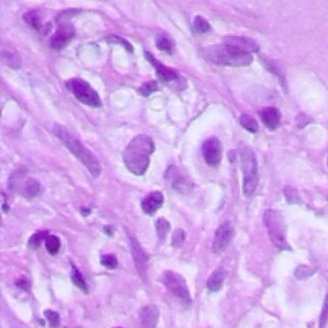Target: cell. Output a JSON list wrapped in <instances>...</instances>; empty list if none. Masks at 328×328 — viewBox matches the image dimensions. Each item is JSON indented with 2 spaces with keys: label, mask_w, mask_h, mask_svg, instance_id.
<instances>
[{
  "label": "cell",
  "mask_w": 328,
  "mask_h": 328,
  "mask_svg": "<svg viewBox=\"0 0 328 328\" xmlns=\"http://www.w3.org/2000/svg\"><path fill=\"white\" fill-rule=\"evenodd\" d=\"M154 150V141L148 135H139L132 139L123 152V162L126 168L135 176L145 174L150 164V157Z\"/></svg>",
  "instance_id": "obj_1"
},
{
  "label": "cell",
  "mask_w": 328,
  "mask_h": 328,
  "mask_svg": "<svg viewBox=\"0 0 328 328\" xmlns=\"http://www.w3.org/2000/svg\"><path fill=\"white\" fill-rule=\"evenodd\" d=\"M201 54L208 62L218 65H231V67H245L253 62V53L233 44H219L212 45L201 50Z\"/></svg>",
  "instance_id": "obj_2"
},
{
  "label": "cell",
  "mask_w": 328,
  "mask_h": 328,
  "mask_svg": "<svg viewBox=\"0 0 328 328\" xmlns=\"http://www.w3.org/2000/svg\"><path fill=\"white\" fill-rule=\"evenodd\" d=\"M54 132H55V135L59 139L62 140L65 148L68 149L69 152H71L81 163L84 164L94 177L100 176V173H102V167H100L99 161L96 159V157L93 154L91 150H89L77 137L73 136V135H72L71 132H68L64 127L55 126Z\"/></svg>",
  "instance_id": "obj_3"
},
{
  "label": "cell",
  "mask_w": 328,
  "mask_h": 328,
  "mask_svg": "<svg viewBox=\"0 0 328 328\" xmlns=\"http://www.w3.org/2000/svg\"><path fill=\"white\" fill-rule=\"evenodd\" d=\"M264 224L268 229L271 241L275 248L281 250H290L287 241H286V224L281 214L277 211L268 209L264 213Z\"/></svg>",
  "instance_id": "obj_4"
},
{
  "label": "cell",
  "mask_w": 328,
  "mask_h": 328,
  "mask_svg": "<svg viewBox=\"0 0 328 328\" xmlns=\"http://www.w3.org/2000/svg\"><path fill=\"white\" fill-rule=\"evenodd\" d=\"M241 168L244 173V191L245 196H251L258 186V162L254 152L250 148H242L240 153Z\"/></svg>",
  "instance_id": "obj_5"
},
{
  "label": "cell",
  "mask_w": 328,
  "mask_h": 328,
  "mask_svg": "<svg viewBox=\"0 0 328 328\" xmlns=\"http://www.w3.org/2000/svg\"><path fill=\"white\" fill-rule=\"evenodd\" d=\"M65 86L74 95V98L81 102L82 104H86L89 107L99 108L102 106L99 94L94 90L89 82H86L82 78H72V80L65 82Z\"/></svg>",
  "instance_id": "obj_6"
},
{
  "label": "cell",
  "mask_w": 328,
  "mask_h": 328,
  "mask_svg": "<svg viewBox=\"0 0 328 328\" xmlns=\"http://www.w3.org/2000/svg\"><path fill=\"white\" fill-rule=\"evenodd\" d=\"M163 282L168 291L177 297L178 300L182 301L185 305H190L191 304V295H190V290L187 287L185 278L178 273L173 272V271H165L163 273Z\"/></svg>",
  "instance_id": "obj_7"
},
{
  "label": "cell",
  "mask_w": 328,
  "mask_h": 328,
  "mask_svg": "<svg viewBox=\"0 0 328 328\" xmlns=\"http://www.w3.org/2000/svg\"><path fill=\"white\" fill-rule=\"evenodd\" d=\"M128 244H130L133 263L136 266L139 275L144 282H148V257H146V253L141 248V245L137 241L136 237H133L131 235L128 236Z\"/></svg>",
  "instance_id": "obj_8"
},
{
  "label": "cell",
  "mask_w": 328,
  "mask_h": 328,
  "mask_svg": "<svg viewBox=\"0 0 328 328\" xmlns=\"http://www.w3.org/2000/svg\"><path fill=\"white\" fill-rule=\"evenodd\" d=\"M233 233H235V229L229 222L222 223L218 227V229L214 233L213 244H212V251L214 254H220L228 248L229 242L232 241Z\"/></svg>",
  "instance_id": "obj_9"
},
{
  "label": "cell",
  "mask_w": 328,
  "mask_h": 328,
  "mask_svg": "<svg viewBox=\"0 0 328 328\" xmlns=\"http://www.w3.org/2000/svg\"><path fill=\"white\" fill-rule=\"evenodd\" d=\"M145 56L148 58V60L150 62V64H152L153 67L155 68L157 74H158V77L161 81H163V82H167V84H173V85H177V84L183 85V82H186V81L183 80V78L181 77L180 74L177 73L174 69L169 68V67H167V65L162 64L158 59L154 58V56H153L150 53L146 52Z\"/></svg>",
  "instance_id": "obj_10"
},
{
  "label": "cell",
  "mask_w": 328,
  "mask_h": 328,
  "mask_svg": "<svg viewBox=\"0 0 328 328\" xmlns=\"http://www.w3.org/2000/svg\"><path fill=\"white\" fill-rule=\"evenodd\" d=\"M203 157L208 165L218 167L222 161V144L218 137H211L203 144Z\"/></svg>",
  "instance_id": "obj_11"
},
{
  "label": "cell",
  "mask_w": 328,
  "mask_h": 328,
  "mask_svg": "<svg viewBox=\"0 0 328 328\" xmlns=\"http://www.w3.org/2000/svg\"><path fill=\"white\" fill-rule=\"evenodd\" d=\"M18 183H22V189L19 190L22 195L25 196L27 199H34L35 196L39 195V192H40V183L37 182L36 180L34 178H26L23 174H18L14 173L12 177H10L9 180V187H14Z\"/></svg>",
  "instance_id": "obj_12"
},
{
  "label": "cell",
  "mask_w": 328,
  "mask_h": 328,
  "mask_svg": "<svg viewBox=\"0 0 328 328\" xmlns=\"http://www.w3.org/2000/svg\"><path fill=\"white\" fill-rule=\"evenodd\" d=\"M74 37V27L68 23H63L62 26H59L55 34L52 36L50 40V47L54 50H62L64 49L71 40Z\"/></svg>",
  "instance_id": "obj_13"
},
{
  "label": "cell",
  "mask_w": 328,
  "mask_h": 328,
  "mask_svg": "<svg viewBox=\"0 0 328 328\" xmlns=\"http://www.w3.org/2000/svg\"><path fill=\"white\" fill-rule=\"evenodd\" d=\"M170 168L173 170V173H170V170L168 169L167 177L170 180V185H172V187H173L177 192H180V194H189V192L194 189V183H192V181L190 180L186 174L181 173L180 170H178V168L176 167H170Z\"/></svg>",
  "instance_id": "obj_14"
},
{
  "label": "cell",
  "mask_w": 328,
  "mask_h": 328,
  "mask_svg": "<svg viewBox=\"0 0 328 328\" xmlns=\"http://www.w3.org/2000/svg\"><path fill=\"white\" fill-rule=\"evenodd\" d=\"M260 119L264 123L268 130L273 131L278 127L279 123H281V113L277 108H273V107H268V108H264L263 110H260Z\"/></svg>",
  "instance_id": "obj_15"
},
{
  "label": "cell",
  "mask_w": 328,
  "mask_h": 328,
  "mask_svg": "<svg viewBox=\"0 0 328 328\" xmlns=\"http://www.w3.org/2000/svg\"><path fill=\"white\" fill-rule=\"evenodd\" d=\"M164 196L161 191H154L152 194H149L141 203V208H143L144 213L152 216L155 212L158 211L159 208L163 205Z\"/></svg>",
  "instance_id": "obj_16"
},
{
  "label": "cell",
  "mask_w": 328,
  "mask_h": 328,
  "mask_svg": "<svg viewBox=\"0 0 328 328\" xmlns=\"http://www.w3.org/2000/svg\"><path fill=\"white\" fill-rule=\"evenodd\" d=\"M141 317V327L143 328H157L159 321V310L155 305H148L140 312Z\"/></svg>",
  "instance_id": "obj_17"
},
{
  "label": "cell",
  "mask_w": 328,
  "mask_h": 328,
  "mask_svg": "<svg viewBox=\"0 0 328 328\" xmlns=\"http://www.w3.org/2000/svg\"><path fill=\"white\" fill-rule=\"evenodd\" d=\"M226 43L233 44L236 47L242 48L245 50H249L251 53H254V52H258L259 50V47H258V44L255 43L254 40H250L248 37H240V36H228L224 39Z\"/></svg>",
  "instance_id": "obj_18"
},
{
  "label": "cell",
  "mask_w": 328,
  "mask_h": 328,
  "mask_svg": "<svg viewBox=\"0 0 328 328\" xmlns=\"http://www.w3.org/2000/svg\"><path fill=\"white\" fill-rule=\"evenodd\" d=\"M224 277H226V272L223 268H218V270L214 271L207 282L208 290L212 292L219 291L223 286V282H224Z\"/></svg>",
  "instance_id": "obj_19"
},
{
  "label": "cell",
  "mask_w": 328,
  "mask_h": 328,
  "mask_svg": "<svg viewBox=\"0 0 328 328\" xmlns=\"http://www.w3.org/2000/svg\"><path fill=\"white\" fill-rule=\"evenodd\" d=\"M157 48H158L159 50L167 52L168 54H172L174 50V43L168 35L162 34L157 37Z\"/></svg>",
  "instance_id": "obj_20"
},
{
  "label": "cell",
  "mask_w": 328,
  "mask_h": 328,
  "mask_svg": "<svg viewBox=\"0 0 328 328\" xmlns=\"http://www.w3.org/2000/svg\"><path fill=\"white\" fill-rule=\"evenodd\" d=\"M23 19H25L28 26H31L32 28H35L37 31L41 28V18L37 10H28L27 13H25Z\"/></svg>",
  "instance_id": "obj_21"
},
{
  "label": "cell",
  "mask_w": 328,
  "mask_h": 328,
  "mask_svg": "<svg viewBox=\"0 0 328 328\" xmlns=\"http://www.w3.org/2000/svg\"><path fill=\"white\" fill-rule=\"evenodd\" d=\"M211 25H209V22L207 21L205 18L200 16H196L194 18V22H192V30L196 34H207V32L211 31Z\"/></svg>",
  "instance_id": "obj_22"
},
{
  "label": "cell",
  "mask_w": 328,
  "mask_h": 328,
  "mask_svg": "<svg viewBox=\"0 0 328 328\" xmlns=\"http://www.w3.org/2000/svg\"><path fill=\"white\" fill-rule=\"evenodd\" d=\"M45 248H47L49 254H58L59 249H60V240L58 238V236L48 235L47 238H45Z\"/></svg>",
  "instance_id": "obj_23"
},
{
  "label": "cell",
  "mask_w": 328,
  "mask_h": 328,
  "mask_svg": "<svg viewBox=\"0 0 328 328\" xmlns=\"http://www.w3.org/2000/svg\"><path fill=\"white\" fill-rule=\"evenodd\" d=\"M240 123H241V126L245 130L251 133H257L258 130H259V126H258L257 121L249 114H242L241 117H240Z\"/></svg>",
  "instance_id": "obj_24"
},
{
  "label": "cell",
  "mask_w": 328,
  "mask_h": 328,
  "mask_svg": "<svg viewBox=\"0 0 328 328\" xmlns=\"http://www.w3.org/2000/svg\"><path fill=\"white\" fill-rule=\"evenodd\" d=\"M71 279H72V282H73L74 285L80 288V290H82L84 292H87V283H86V281H85L84 275L78 272V270L74 266H72Z\"/></svg>",
  "instance_id": "obj_25"
},
{
  "label": "cell",
  "mask_w": 328,
  "mask_h": 328,
  "mask_svg": "<svg viewBox=\"0 0 328 328\" xmlns=\"http://www.w3.org/2000/svg\"><path fill=\"white\" fill-rule=\"evenodd\" d=\"M155 228H157V233H158L159 240L163 241V240H165V237H167L168 232H169L170 224L167 219H164V218H159V219L157 220Z\"/></svg>",
  "instance_id": "obj_26"
},
{
  "label": "cell",
  "mask_w": 328,
  "mask_h": 328,
  "mask_svg": "<svg viewBox=\"0 0 328 328\" xmlns=\"http://www.w3.org/2000/svg\"><path fill=\"white\" fill-rule=\"evenodd\" d=\"M1 59L6 65H9L12 68H18L21 65V60H19L18 55L14 52H5L4 50L3 54H1Z\"/></svg>",
  "instance_id": "obj_27"
},
{
  "label": "cell",
  "mask_w": 328,
  "mask_h": 328,
  "mask_svg": "<svg viewBox=\"0 0 328 328\" xmlns=\"http://www.w3.org/2000/svg\"><path fill=\"white\" fill-rule=\"evenodd\" d=\"M158 82L157 81H149V82H145L144 85H141V86L139 87V93L140 95L143 96H149L152 95L153 93H155V91L158 90Z\"/></svg>",
  "instance_id": "obj_28"
},
{
  "label": "cell",
  "mask_w": 328,
  "mask_h": 328,
  "mask_svg": "<svg viewBox=\"0 0 328 328\" xmlns=\"http://www.w3.org/2000/svg\"><path fill=\"white\" fill-rule=\"evenodd\" d=\"M314 273H316V270L308 266H299L295 271V275H296L297 279H307Z\"/></svg>",
  "instance_id": "obj_29"
},
{
  "label": "cell",
  "mask_w": 328,
  "mask_h": 328,
  "mask_svg": "<svg viewBox=\"0 0 328 328\" xmlns=\"http://www.w3.org/2000/svg\"><path fill=\"white\" fill-rule=\"evenodd\" d=\"M285 198L290 204H300L301 203L299 192H297L294 187H290V186L285 189Z\"/></svg>",
  "instance_id": "obj_30"
},
{
  "label": "cell",
  "mask_w": 328,
  "mask_h": 328,
  "mask_svg": "<svg viewBox=\"0 0 328 328\" xmlns=\"http://www.w3.org/2000/svg\"><path fill=\"white\" fill-rule=\"evenodd\" d=\"M44 316H45L47 321L49 322L50 327H59V325H60V318H59L58 313L54 312V310H45V312H44Z\"/></svg>",
  "instance_id": "obj_31"
},
{
  "label": "cell",
  "mask_w": 328,
  "mask_h": 328,
  "mask_svg": "<svg viewBox=\"0 0 328 328\" xmlns=\"http://www.w3.org/2000/svg\"><path fill=\"white\" fill-rule=\"evenodd\" d=\"M100 262H102L103 266L106 267V268H108V270H115L118 266L117 258H115V255H113V254L103 255Z\"/></svg>",
  "instance_id": "obj_32"
},
{
  "label": "cell",
  "mask_w": 328,
  "mask_h": 328,
  "mask_svg": "<svg viewBox=\"0 0 328 328\" xmlns=\"http://www.w3.org/2000/svg\"><path fill=\"white\" fill-rule=\"evenodd\" d=\"M47 236H48L47 232H37V233H35L34 236H31V238H30V241H28V244H30V246H31L32 249H37L41 245V242L45 241V238H47Z\"/></svg>",
  "instance_id": "obj_33"
},
{
  "label": "cell",
  "mask_w": 328,
  "mask_h": 328,
  "mask_svg": "<svg viewBox=\"0 0 328 328\" xmlns=\"http://www.w3.org/2000/svg\"><path fill=\"white\" fill-rule=\"evenodd\" d=\"M328 321V295L326 297L325 304H323V310L322 314H321V319H319V328H325L327 325Z\"/></svg>",
  "instance_id": "obj_34"
},
{
  "label": "cell",
  "mask_w": 328,
  "mask_h": 328,
  "mask_svg": "<svg viewBox=\"0 0 328 328\" xmlns=\"http://www.w3.org/2000/svg\"><path fill=\"white\" fill-rule=\"evenodd\" d=\"M185 241V232H183L182 229H177L176 232L173 233V238H172V245L173 246H181L182 242Z\"/></svg>",
  "instance_id": "obj_35"
},
{
  "label": "cell",
  "mask_w": 328,
  "mask_h": 328,
  "mask_svg": "<svg viewBox=\"0 0 328 328\" xmlns=\"http://www.w3.org/2000/svg\"><path fill=\"white\" fill-rule=\"evenodd\" d=\"M107 40H111L110 43H118V44H121V45H123V47L126 48V49H127L128 52H130V53H132V52H133L132 47H131L130 44H128L127 41L124 40V39H121V37H117V36H110V37H107Z\"/></svg>",
  "instance_id": "obj_36"
},
{
  "label": "cell",
  "mask_w": 328,
  "mask_h": 328,
  "mask_svg": "<svg viewBox=\"0 0 328 328\" xmlns=\"http://www.w3.org/2000/svg\"><path fill=\"white\" fill-rule=\"evenodd\" d=\"M17 286H18L19 288H25V290H28V287H30V283H28L27 279H19V281H17Z\"/></svg>",
  "instance_id": "obj_37"
},
{
  "label": "cell",
  "mask_w": 328,
  "mask_h": 328,
  "mask_svg": "<svg viewBox=\"0 0 328 328\" xmlns=\"http://www.w3.org/2000/svg\"><path fill=\"white\" fill-rule=\"evenodd\" d=\"M327 164H328V161H327Z\"/></svg>",
  "instance_id": "obj_38"
}]
</instances>
